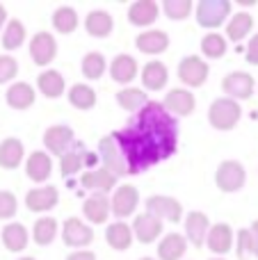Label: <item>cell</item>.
<instances>
[{
  "instance_id": "21",
  "label": "cell",
  "mask_w": 258,
  "mask_h": 260,
  "mask_svg": "<svg viewBox=\"0 0 258 260\" xmlns=\"http://www.w3.org/2000/svg\"><path fill=\"white\" fill-rule=\"evenodd\" d=\"M108 71H110V78H112L117 85H131L137 78V73H140V64H137V59L133 57V55L119 53L117 57L108 64Z\"/></svg>"
},
{
  "instance_id": "38",
  "label": "cell",
  "mask_w": 258,
  "mask_h": 260,
  "mask_svg": "<svg viewBox=\"0 0 258 260\" xmlns=\"http://www.w3.org/2000/svg\"><path fill=\"white\" fill-rule=\"evenodd\" d=\"M50 23H53V27L59 32V35H71V32L78 27L80 18H78L76 9L69 7V5H64V7H57L53 12V16H50Z\"/></svg>"
},
{
  "instance_id": "46",
  "label": "cell",
  "mask_w": 258,
  "mask_h": 260,
  "mask_svg": "<svg viewBox=\"0 0 258 260\" xmlns=\"http://www.w3.org/2000/svg\"><path fill=\"white\" fill-rule=\"evenodd\" d=\"M67 260H96V253L89 251V249H78V251L69 253Z\"/></svg>"
},
{
  "instance_id": "13",
  "label": "cell",
  "mask_w": 258,
  "mask_h": 260,
  "mask_svg": "<svg viewBox=\"0 0 258 260\" xmlns=\"http://www.w3.org/2000/svg\"><path fill=\"white\" fill-rule=\"evenodd\" d=\"M99 160L103 162L101 167H105V169H108L110 174H114L117 178H121V176H126V174H128L121 151H119L117 142H114V139L110 137V135L101 137V142H99Z\"/></svg>"
},
{
  "instance_id": "37",
  "label": "cell",
  "mask_w": 258,
  "mask_h": 260,
  "mask_svg": "<svg viewBox=\"0 0 258 260\" xmlns=\"http://www.w3.org/2000/svg\"><path fill=\"white\" fill-rule=\"evenodd\" d=\"M80 71L87 80H101V78L105 76V71H108V59H105L103 53L91 50V53H87L85 57H82Z\"/></svg>"
},
{
  "instance_id": "27",
  "label": "cell",
  "mask_w": 258,
  "mask_h": 260,
  "mask_svg": "<svg viewBox=\"0 0 258 260\" xmlns=\"http://www.w3.org/2000/svg\"><path fill=\"white\" fill-rule=\"evenodd\" d=\"M135 48L144 55H160L169 48V35L165 30H144L137 35Z\"/></svg>"
},
{
  "instance_id": "28",
  "label": "cell",
  "mask_w": 258,
  "mask_h": 260,
  "mask_svg": "<svg viewBox=\"0 0 258 260\" xmlns=\"http://www.w3.org/2000/svg\"><path fill=\"white\" fill-rule=\"evenodd\" d=\"M25 160V146L18 137H7L0 142V167L7 171H14Z\"/></svg>"
},
{
  "instance_id": "26",
  "label": "cell",
  "mask_w": 258,
  "mask_h": 260,
  "mask_svg": "<svg viewBox=\"0 0 258 260\" xmlns=\"http://www.w3.org/2000/svg\"><path fill=\"white\" fill-rule=\"evenodd\" d=\"M85 30H87V35L94 37V39H105V37H110L114 30L112 14L105 12V9H91L85 16Z\"/></svg>"
},
{
  "instance_id": "3",
  "label": "cell",
  "mask_w": 258,
  "mask_h": 260,
  "mask_svg": "<svg viewBox=\"0 0 258 260\" xmlns=\"http://www.w3.org/2000/svg\"><path fill=\"white\" fill-rule=\"evenodd\" d=\"M242 117V108L238 101L227 99V96H219L210 103L208 108V123L215 130H222V133H229L240 123Z\"/></svg>"
},
{
  "instance_id": "47",
  "label": "cell",
  "mask_w": 258,
  "mask_h": 260,
  "mask_svg": "<svg viewBox=\"0 0 258 260\" xmlns=\"http://www.w3.org/2000/svg\"><path fill=\"white\" fill-rule=\"evenodd\" d=\"M249 235H251V256L258 258V219L254 221V224H251Z\"/></svg>"
},
{
  "instance_id": "24",
  "label": "cell",
  "mask_w": 258,
  "mask_h": 260,
  "mask_svg": "<svg viewBox=\"0 0 258 260\" xmlns=\"http://www.w3.org/2000/svg\"><path fill=\"white\" fill-rule=\"evenodd\" d=\"M160 5L155 0H135L128 7V23L135 27H149L158 21Z\"/></svg>"
},
{
  "instance_id": "49",
  "label": "cell",
  "mask_w": 258,
  "mask_h": 260,
  "mask_svg": "<svg viewBox=\"0 0 258 260\" xmlns=\"http://www.w3.org/2000/svg\"><path fill=\"white\" fill-rule=\"evenodd\" d=\"M240 5H245V7H251V5H256V0H240Z\"/></svg>"
},
{
  "instance_id": "5",
  "label": "cell",
  "mask_w": 258,
  "mask_h": 260,
  "mask_svg": "<svg viewBox=\"0 0 258 260\" xmlns=\"http://www.w3.org/2000/svg\"><path fill=\"white\" fill-rule=\"evenodd\" d=\"M137 206H140V189L131 183L117 185L110 199V212L117 217V221L128 219L131 215H135Z\"/></svg>"
},
{
  "instance_id": "29",
  "label": "cell",
  "mask_w": 258,
  "mask_h": 260,
  "mask_svg": "<svg viewBox=\"0 0 258 260\" xmlns=\"http://www.w3.org/2000/svg\"><path fill=\"white\" fill-rule=\"evenodd\" d=\"M158 260H183L187 251V240L183 233H167L158 240Z\"/></svg>"
},
{
  "instance_id": "51",
  "label": "cell",
  "mask_w": 258,
  "mask_h": 260,
  "mask_svg": "<svg viewBox=\"0 0 258 260\" xmlns=\"http://www.w3.org/2000/svg\"><path fill=\"white\" fill-rule=\"evenodd\" d=\"M140 260H155V258H149V256H144V258H140Z\"/></svg>"
},
{
  "instance_id": "52",
  "label": "cell",
  "mask_w": 258,
  "mask_h": 260,
  "mask_svg": "<svg viewBox=\"0 0 258 260\" xmlns=\"http://www.w3.org/2000/svg\"><path fill=\"white\" fill-rule=\"evenodd\" d=\"M210 260H224V258H210Z\"/></svg>"
},
{
  "instance_id": "25",
  "label": "cell",
  "mask_w": 258,
  "mask_h": 260,
  "mask_svg": "<svg viewBox=\"0 0 258 260\" xmlns=\"http://www.w3.org/2000/svg\"><path fill=\"white\" fill-rule=\"evenodd\" d=\"M142 85H144V91H163L165 85L169 82V71H167V64L160 62V59H151L149 64L142 67Z\"/></svg>"
},
{
  "instance_id": "7",
  "label": "cell",
  "mask_w": 258,
  "mask_h": 260,
  "mask_svg": "<svg viewBox=\"0 0 258 260\" xmlns=\"http://www.w3.org/2000/svg\"><path fill=\"white\" fill-rule=\"evenodd\" d=\"M210 76V67L199 55H187L178 64V80L187 87H201Z\"/></svg>"
},
{
  "instance_id": "23",
  "label": "cell",
  "mask_w": 258,
  "mask_h": 260,
  "mask_svg": "<svg viewBox=\"0 0 258 260\" xmlns=\"http://www.w3.org/2000/svg\"><path fill=\"white\" fill-rule=\"evenodd\" d=\"M35 101H37V89L23 80L12 82V85L7 87V91H5V103L12 110H18V112L30 110L32 105H35Z\"/></svg>"
},
{
  "instance_id": "22",
  "label": "cell",
  "mask_w": 258,
  "mask_h": 260,
  "mask_svg": "<svg viewBox=\"0 0 258 260\" xmlns=\"http://www.w3.org/2000/svg\"><path fill=\"white\" fill-rule=\"evenodd\" d=\"M53 174V160L46 151H32L25 157V176L37 185H44Z\"/></svg>"
},
{
  "instance_id": "34",
  "label": "cell",
  "mask_w": 258,
  "mask_h": 260,
  "mask_svg": "<svg viewBox=\"0 0 258 260\" xmlns=\"http://www.w3.org/2000/svg\"><path fill=\"white\" fill-rule=\"evenodd\" d=\"M57 219L55 217H39V219L35 221V226H32V235L30 238L35 240L37 247H48V244L55 242V238H57Z\"/></svg>"
},
{
  "instance_id": "11",
  "label": "cell",
  "mask_w": 258,
  "mask_h": 260,
  "mask_svg": "<svg viewBox=\"0 0 258 260\" xmlns=\"http://www.w3.org/2000/svg\"><path fill=\"white\" fill-rule=\"evenodd\" d=\"M73 142H76V133H73V128L64 126V123H55V126L46 128L44 133V146L48 155L62 157L73 146Z\"/></svg>"
},
{
  "instance_id": "42",
  "label": "cell",
  "mask_w": 258,
  "mask_h": 260,
  "mask_svg": "<svg viewBox=\"0 0 258 260\" xmlns=\"http://www.w3.org/2000/svg\"><path fill=\"white\" fill-rule=\"evenodd\" d=\"M18 210V199L9 189H0V219H14Z\"/></svg>"
},
{
  "instance_id": "14",
  "label": "cell",
  "mask_w": 258,
  "mask_h": 260,
  "mask_svg": "<svg viewBox=\"0 0 258 260\" xmlns=\"http://www.w3.org/2000/svg\"><path fill=\"white\" fill-rule=\"evenodd\" d=\"M59 192L55 185H37L25 194V208L30 212H50L57 208Z\"/></svg>"
},
{
  "instance_id": "50",
  "label": "cell",
  "mask_w": 258,
  "mask_h": 260,
  "mask_svg": "<svg viewBox=\"0 0 258 260\" xmlns=\"http://www.w3.org/2000/svg\"><path fill=\"white\" fill-rule=\"evenodd\" d=\"M18 260H37V258H32V256H23V258H18Z\"/></svg>"
},
{
  "instance_id": "12",
  "label": "cell",
  "mask_w": 258,
  "mask_h": 260,
  "mask_svg": "<svg viewBox=\"0 0 258 260\" xmlns=\"http://www.w3.org/2000/svg\"><path fill=\"white\" fill-rule=\"evenodd\" d=\"M163 108L167 110L174 119L176 117H190L197 108V99L190 89H185V87H174V89H169L167 96H165Z\"/></svg>"
},
{
  "instance_id": "48",
  "label": "cell",
  "mask_w": 258,
  "mask_h": 260,
  "mask_svg": "<svg viewBox=\"0 0 258 260\" xmlns=\"http://www.w3.org/2000/svg\"><path fill=\"white\" fill-rule=\"evenodd\" d=\"M7 7H5V5H0V32L5 30V25H7Z\"/></svg>"
},
{
  "instance_id": "36",
  "label": "cell",
  "mask_w": 258,
  "mask_h": 260,
  "mask_svg": "<svg viewBox=\"0 0 258 260\" xmlns=\"http://www.w3.org/2000/svg\"><path fill=\"white\" fill-rule=\"evenodd\" d=\"M67 96H69V103H71L76 110H82V112H87V110H91L96 105L94 87L85 85V82H76V85H71V89L67 91Z\"/></svg>"
},
{
  "instance_id": "20",
  "label": "cell",
  "mask_w": 258,
  "mask_h": 260,
  "mask_svg": "<svg viewBox=\"0 0 258 260\" xmlns=\"http://www.w3.org/2000/svg\"><path fill=\"white\" fill-rule=\"evenodd\" d=\"M110 197L108 194H91L82 201V217L87 219V224L91 226H101L108 224L110 219Z\"/></svg>"
},
{
  "instance_id": "44",
  "label": "cell",
  "mask_w": 258,
  "mask_h": 260,
  "mask_svg": "<svg viewBox=\"0 0 258 260\" xmlns=\"http://www.w3.org/2000/svg\"><path fill=\"white\" fill-rule=\"evenodd\" d=\"M236 253L240 260H245L247 256L251 253V235H249V229H240L236 235Z\"/></svg>"
},
{
  "instance_id": "30",
  "label": "cell",
  "mask_w": 258,
  "mask_h": 260,
  "mask_svg": "<svg viewBox=\"0 0 258 260\" xmlns=\"http://www.w3.org/2000/svg\"><path fill=\"white\" fill-rule=\"evenodd\" d=\"M0 238H3V244H5L7 251L21 253L23 249H27V242H30V231H27L21 221H9V224L3 229Z\"/></svg>"
},
{
  "instance_id": "8",
  "label": "cell",
  "mask_w": 258,
  "mask_h": 260,
  "mask_svg": "<svg viewBox=\"0 0 258 260\" xmlns=\"http://www.w3.org/2000/svg\"><path fill=\"white\" fill-rule=\"evenodd\" d=\"M59 233H62V242L71 249H85L94 242V231H91V226L87 224V221L78 219V217L64 219Z\"/></svg>"
},
{
  "instance_id": "32",
  "label": "cell",
  "mask_w": 258,
  "mask_h": 260,
  "mask_svg": "<svg viewBox=\"0 0 258 260\" xmlns=\"http://www.w3.org/2000/svg\"><path fill=\"white\" fill-rule=\"evenodd\" d=\"M251 30H254V16L249 12H236L227 21V37L224 39L240 44L242 39L251 35Z\"/></svg>"
},
{
  "instance_id": "43",
  "label": "cell",
  "mask_w": 258,
  "mask_h": 260,
  "mask_svg": "<svg viewBox=\"0 0 258 260\" xmlns=\"http://www.w3.org/2000/svg\"><path fill=\"white\" fill-rule=\"evenodd\" d=\"M18 76V62L12 55H0V85L14 82V78Z\"/></svg>"
},
{
  "instance_id": "18",
  "label": "cell",
  "mask_w": 258,
  "mask_h": 260,
  "mask_svg": "<svg viewBox=\"0 0 258 260\" xmlns=\"http://www.w3.org/2000/svg\"><path fill=\"white\" fill-rule=\"evenodd\" d=\"M119 178L114 174H110L105 167H94V169H87L80 176V187L89 189L94 194H108L117 187Z\"/></svg>"
},
{
  "instance_id": "19",
  "label": "cell",
  "mask_w": 258,
  "mask_h": 260,
  "mask_svg": "<svg viewBox=\"0 0 258 260\" xmlns=\"http://www.w3.org/2000/svg\"><path fill=\"white\" fill-rule=\"evenodd\" d=\"M208 231H210V219H208L206 212H201V210L187 212V217H185V235H183V238L187 240V244L201 249L206 244V235H208Z\"/></svg>"
},
{
  "instance_id": "33",
  "label": "cell",
  "mask_w": 258,
  "mask_h": 260,
  "mask_svg": "<svg viewBox=\"0 0 258 260\" xmlns=\"http://www.w3.org/2000/svg\"><path fill=\"white\" fill-rule=\"evenodd\" d=\"M133 240H135L133 238V229L126 221H114V224H110L108 229H105V242H108V247H112L114 251H126V249H131Z\"/></svg>"
},
{
  "instance_id": "9",
  "label": "cell",
  "mask_w": 258,
  "mask_h": 260,
  "mask_svg": "<svg viewBox=\"0 0 258 260\" xmlns=\"http://www.w3.org/2000/svg\"><path fill=\"white\" fill-rule=\"evenodd\" d=\"M27 50H30V57L37 67H50L57 57V41L50 32L41 30L37 35H32Z\"/></svg>"
},
{
  "instance_id": "31",
  "label": "cell",
  "mask_w": 258,
  "mask_h": 260,
  "mask_svg": "<svg viewBox=\"0 0 258 260\" xmlns=\"http://www.w3.org/2000/svg\"><path fill=\"white\" fill-rule=\"evenodd\" d=\"M37 89H39L41 96L46 99H59V96L67 91V82H64V76L55 69H46V71L39 73L37 78Z\"/></svg>"
},
{
  "instance_id": "45",
  "label": "cell",
  "mask_w": 258,
  "mask_h": 260,
  "mask_svg": "<svg viewBox=\"0 0 258 260\" xmlns=\"http://www.w3.org/2000/svg\"><path fill=\"white\" fill-rule=\"evenodd\" d=\"M245 59L249 64H258V32L256 35H251V39H249V44H247V48H245Z\"/></svg>"
},
{
  "instance_id": "1",
  "label": "cell",
  "mask_w": 258,
  "mask_h": 260,
  "mask_svg": "<svg viewBox=\"0 0 258 260\" xmlns=\"http://www.w3.org/2000/svg\"><path fill=\"white\" fill-rule=\"evenodd\" d=\"M110 137L117 142L128 174H142L176 153L178 121L163 108V103L149 101L137 112L135 121Z\"/></svg>"
},
{
  "instance_id": "10",
  "label": "cell",
  "mask_w": 258,
  "mask_h": 260,
  "mask_svg": "<svg viewBox=\"0 0 258 260\" xmlns=\"http://www.w3.org/2000/svg\"><path fill=\"white\" fill-rule=\"evenodd\" d=\"M222 89H224V94H227V99L247 101L254 96L256 80H254V76L247 71H233L222 78Z\"/></svg>"
},
{
  "instance_id": "4",
  "label": "cell",
  "mask_w": 258,
  "mask_h": 260,
  "mask_svg": "<svg viewBox=\"0 0 258 260\" xmlns=\"http://www.w3.org/2000/svg\"><path fill=\"white\" fill-rule=\"evenodd\" d=\"M245 183H247V169L242 162L224 160L217 165V169H215V185H217L219 192L233 194L245 187Z\"/></svg>"
},
{
  "instance_id": "6",
  "label": "cell",
  "mask_w": 258,
  "mask_h": 260,
  "mask_svg": "<svg viewBox=\"0 0 258 260\" xmlns=\"http://www.w3.org/2000/svg\"><path fill=\"white\" fill-rule=\"evenodd\" d=\"M146 212L160 219L163 224H178L183 221V206L178 199L167 194H153L146 199Z\"/></svg>"
},
{
  "instance_id": "2",
  "label": "cell",
  "mask_w": 258,
  "mask_h": 260,
  "mask_svg": "<svg viewBox=\"0 0 258 260\" xmlns=\"http://www.w3.org/2000/svg\"><path fill=\"white\" fill-rule=\"evenodd\" d=\"M231 0H199L195 3V18L204 30H217L231 18Z\"/></svg>"
},
{
  "instance_id": "17",
  "label": "cell",
  "mask_w": 258,
  "mask_h": 260,
  "mask_svg": "<svg viewBox=\"0 0 258 260\" xmlns=\"http://www.w3.org/2000/svg\"><path fill=\"white\" fill-rule=\"evenodd\" d=\"M133 238L137 240V242L142 244H153L155 240L163 238V229L165 224L160 219H155L153 215H149V212H142V215H135V219H133Z\"/></svg>"
},
{
  "instance_id": "15",
  "label": "cell",
  "mask_w": 258,
  "mask_h": 260,
  "mask_svg": "<svg viewBox=\"0 0 258 260\" xmlns=\"http://www.w3.org/2000/svg\"><path fill=\"white\" fill-rule=\"evenodd\" d=\"M236 242V235H233L231 224L227 221H217V224H210V231L206 235V247L208 251H213L217 258H222L224 253H229L233 249Z\"/></svg>"
},
{
  "instance_id": "35",
  "label": "cell",
  "mask_w": 258,
  "mask_h": 260,
  "mask_svg": "<svg viewBox=\"0 0 258 260\" xmlns=\"http://www.w3.org/2000/svg\"><path fill=\"white\" fill-rule=\"evenodd\" d=\"M114 99H117L119 108L126 110V112H140V110L149 103L146 91L140 89V87H123V89L117 91V96H114Z\"/></svg>"
},
{
  "instance_id": "40",
  "label": "cell",
  "mask_w": 258,
  "mask_h": 260,
  "mask_svg": "<svg viewBox=\"0 0 258 260\" xmlns=\"http://www.w3.org/2000/svg\"><path fill=\"white\" fill-rule=\"evenodd\" d=\"M227 50H229V41L219 32H208L201 39V53L208 59H222L227 55Z\"/></svg>"
},
{
  "instance_id": "39",
  "label": "cell",
  "mask_w": 258,
  "mask_h": 260,
  "mask_svg": "<svg viewBox=\"0 0 258 260\" xmlns=\"http://www.w3.org/2000/svg\"><path fill=\"white\" fill-rule=\"evenodd\" d=\"M27 39V30L18 18H9L7 25L3 30V48L5 50H16L25 44Z\"/></svg>"
},
{
  "instance_id": "16",
  "label": "cell",
  "mask_w": 258,
  "mask_h": 260,
  "mask_svg": "<svg viewBox=\"0 0 258 260\" xmlns=\"http://www.w3.org/2000/svg\"><path fill=\"white\" fill-rule=\"evenodd\" d=\"M96 162H99V155L85 151L82 144H73V146L59 157V174H62L64 178H69V176L78 174L85 165H96Z\"/></svg>"
},
{
  "instance_id": "41",
  "label": "cell",
  "mask_w": 258,
  "mask_h": 260,
  "mask_svg": "<svg viewBox=\"0 0 258 260\" xmlns=\"http://www.w3.org/2000/svg\"><path fill=\"white\" fill-rule=\"evenodd\" d=\"M160 9L172 21H185L187 16L195 14V3L192 0H165Z\"/></svg>"
}]
</instances>
